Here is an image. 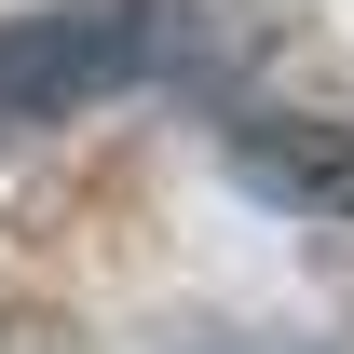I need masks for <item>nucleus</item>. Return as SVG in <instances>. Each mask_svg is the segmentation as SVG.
Segmentation results:
<instances>
[{
    "mask_svg": "<svg viewBox=\"0 0 354 354\" xmlns=\"http://www.w3.org/2000/svg\"><path fill=\"white\" fill-rule=\"evenodd\" d=\"M232 177L300 205V218H354V109L341 123H300V109H245L232 123Z\"/></svg>",
    "mask_w": 354,
    "mask_h": 354,
    "instance_id": "2",
    "label": "nucleus"
},
{
    "mask_svg": "<svg viewBox=\"0 0 354 354\" xmlns=\"http://www.w3.org/2000/svg\"><path fill=\"white\" fill-rule=\"evenodd\" d=\"M150 68H177V14L164 0H55L0 28V136L82 123L109 95H136Z\"/></svg>",
    "mask_w": 354,
    "mask_h": 354,
    "instance_id": "1",
    "label": "nucleus"
}]
</instances>
